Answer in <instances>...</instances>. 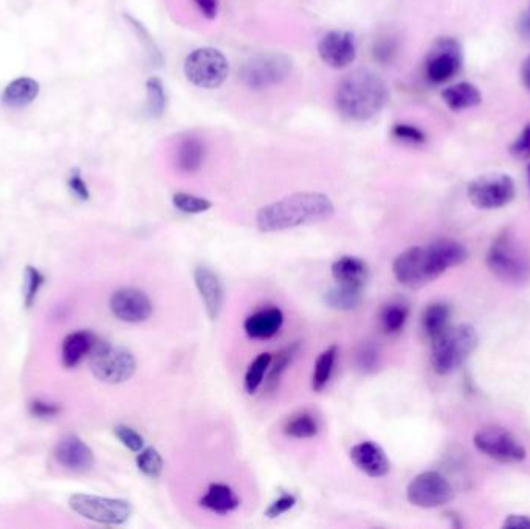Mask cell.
<instances>
[{
    "instance_id": "cell-1",
    "label": "cell",
    "mask_w": 530,
    "mask_h": 529,
    "mask_svg": "<svg viewBox=\"0 0 530 529\" xmlns=\"http://www.w3.org/2000/svg\"><path fill=\"white\" fill-rule=\"evenodd\" d=\"M467 259L468 250L462 242L452 238H441L426 246L410 247L400 253L394 259L393 273L400 284L419 289Z\"/></svg>"
},
{
    "instance_id": "cell-2",
    "label": "cell",
    "mask_w": 530,
    "mask_h": 529,
    "mask_svg": "<svg viewBox=\"0 0 530 529\" xmlns=\"http://www.w3.org/2000/svg\"><path fill=\"white\" fill-rule=\"evenodd\" d=\"M335 207L325 194L305 191L285 196L257 211V230L263 233L290 230L331 219Z\"/></svg>"
},
{
    "instance_id": "cell-3",
    "label": "cell",
    "mask_w": 530,
    "mask_h": 529,
    "mask_svg": "<svg viewBox=\"0 0 530 529\" xmlns=\"http://www.w3.org/2000/svg\"><path fill=\"white\" fill-rule=\"evenodd\" d=\"M389 89L371 70H355L342 79L336 89V109L351 121H368L388 105Z\"/></svg>"
},
{
    "instance_id": "cell-4",
    "label": "cell",
    "mask_w": 530,
    "mask_h": 529,
    "mask_svg": "<svg viewBox=\"0 0 530 529\" xmlns=\"http://www.w3.org/2000/svg\"><path fill=\"white\" fill-rule=\"evenodd\" d=\"M431 367L439 376H450L461 370L476 351L479 334L468 323L450 326L441 336L431 341Z\"/></svg>"
},
{
    "instance_id": "cell-5",
    "label": "cell",
    "mask_w": 530,
    "mask_h": 529,
    "mask_svg": "<svg viewBox=\"0 0 530 529\" xmlns=\"http://www.w3.org/2000/svg\"><path fill=\"white\" fill-rule=\"evenodd\" d=\"M485 264L503 283L525 286L530 281V258L514 233L501 231L488 247Z\"/></svg>"
},
{
    "instance_id": "cell-6",
    "label": "cell",
    "mask_w": 530,
    "mask_h": 529,
    "mask_svg": "<svg viewBox=\"0 0 530 529\" xmlns=\"http://www.w3.org/2000/svg\"><path fill=\"white\" fill-rule=\"evenodd\" d=\"M89 365L95 378L114 385L126 382L137 370V361L129 350L98 339L90 351Z\"/></svg>"
},
{
    "instance_id": "cell-7",
    "label": "cell",
    "mask_w": 530,
    "mask_h": 529,
    "mask_svg": "<svg viewBox=\"0 0 530 529\" xmlns=\"http://www.w3.org/2000/svg\"><path fill=\"white\" fill-rule=\"evenodd\" d=\"M185 76L200 89H217L230 74V64L217 48L202 47L188 55L184 66Z\"/></svg>"
},
{
    "instance_id": "cell-8",
    "label": "cell",
    "mask_w": 530,
    "mask_h": 529,
    "mask_svg": "<svg viewBox=\"0 0 530 529\" xmlns=\"http://www.w3.org/2000/svg\"><path fill=\"white\" fill-rule=\"evenodd\" d=\"M473 445L483 455L501 464H518L527 456L525 445L501 425H484L473 436Z\"/></svg>"
},
{
    "instance_id": "cell-9",
    "label": "cell",
    "mask_w": 530,
    "mask_h": 529,
    "mask_svg": "<svg viewBox=\"0 0 530 529\" xmlns=\"http://www.w3.org/2000/svg\"><path fill=\"white\" fill-rule=\"evenodd\" d=\"M467 196L478 210H499L515 199L516 187L507 174H484L468 184Z\"/></svg>"
},
{
    "instance_id": "cell-10",
    "label": "cell",
    "mask_w": 530,
    "mask_h": 529,
    "mask_svg": "<svg viewBox=\"0 0 530 529\" xmlns=\"http://www.w3.org/2000/svg\"><path fill=\"white\" fill-rule=\"evenodd\" d=\"M292 72V59L283 53H259L242 67V81L253 90L281 85Z\"/></svg>"
},
{
    "instance_id": "cell-11",
    "label": "cell",
    "mask_w": 530,
    "mask_h": 529,
    "mask_svg": "<svg viewBox=\"0 0 530 529\" xmlns=\"http://www.w3.org/2000/svg\"><path fill=\"white\" fill-rule=\"evenodd\" d=\"M70 509L95 524H123L131 517V504L121 498L98 497L75 493L69 500Z\"/></svg>"
},
{
    "instance_id": "cell-12",
    "label": "cell",
    "mask_w": 530,
    "mask_h": 529,
    "mask_svg": "<svg viewBox=\"0 0 530 529\" xmlns=\"http://www.w3.org/2000/svg\"><path fill=\"white\" fill-rule=\"evenodd\" d=\"M406 498L413 506L436 509L452 504L455 489L442 473L436 471L422 472L406 487Z\"/></svg>"
},
{
    "instance_id": "cell-13",
    "label": "cell",
    "mask_w": 530,
    "mask_h": 529,
    "mask_svg": "<svg viewBox=\"0 0 530 529\" xmlns=\"http://www.w3.org/2000/svg\"><path fill=\"white\" fill-rule=\"evenodd\" d=\"M461 44L453 37H439L425 59V76L431 85H444L461 72Z\"/></svg>"
},
{
    "instance_id": "cell-14",
    "label": "cell",
    "mask_w": 530,
    "mask_h": 529,
    "mask_svg": "<svg viewBox=\"0 0 530 529\" xmlns=\"http://www.w3.org/2000/svg\"><path fill=\"white\" fill-rule=\"evenodd\" d=\"M112 314L125 323H143L153 315L151 299L143 290L135 288H123L112 294L109 301Z\"/></svg>"
},
{
    "instance_id": "cell-15",
    "label": "cell",
    "mask_w": 530,
    "mask_h": 529,
    "mask_svg": "<svg viewBox=\"0 0 530 529\" xmlns=\"http://www.w3.org/2000/svg\"><path fill=\"white\" fill-rule=\"evenodd\" d=\"M318 55L321 61L327 64L329 67L336 68V70L346 68L355 61V56H357L355 39L349 32L335 30V32L327 33L318 44Z\"/></svg>"
},
{
    "instance_id": "cell-16",
    "label": "cell",
    "mask_w": 530,
    "mask_h": 529,
    "mask_svg": "<svg viewBox=\"0 0 530 529\" xmlns=\"http://www.w3.org/2000/svg\"><path fill=\"white\" fill-rule=\"evenodd\" d=\"M55 456L61 466L67 471L85 473L89 472L95 464L94 452L78 435L69 433L63 436L56 444Z\"/></svg>"
},
{
    "instance_id": "cell-17",
    "label": "cell",
    "mask_w": 530,
    "mask_h": 529,
    "mask_svg": "<svg viewBox=\"0 0 530 529\" xmlns=\"http://www.w3.org/2000/svg\"><path fill=\"white\" fill-rule=\"evenodd\" d=\"M195 283L205 306L206 314L215 321L221 315L224 306V286L221 278L213 269L197 266L195 269Z\"/></svg>"
},
{
    "instance_id": "cell-18",
    "label": "cell",
    "mask_w": 530,
    "mask_h": 529,
    "mask_svg": "<svg viewBox=\"0 0 530 529\" xmlns=\"http://www.w3.org/2000/svg\"><path fill=\"white\" fill-rule=\"evenodd\" d=\"M352 463L368 477L382 478L391 471V463L384 449L373 441H363L351 449Z\"/></svg>"
},
{
    "instance_id": "cell-19",
    "label": "cell",
    "mask_w": 530,
    "mask_h": 529,
    "mask_svg": "<svg viewBox=\"0 0 530 529\" xmlns=\"http://www.w3.org/2000/svg\"><path fill=\"white\" fill-rule=\"evenodd\" d=\"M41 86L30 76H19L5 86L0 95V103L8 109H24L36 101Z\"/></svg>"
},
{
    "instance_id": "cell-20",
    "label": "cell",
    "mask_w": 530,
    "mask_h": 529,
    "mask_svg": "<svg viewBox=\"0 0 530 529\" xmlns=\"http://www.w3.org/2000/svg\"><path fill=\"white\" fill-rule=\"evenodd\" d=\"M283 325V310L278 308H268V310H259L256 314L250 315L244 323V330L250 339L267 341L276 336Z\"/></svg>"
},
{
    "instance_id": "cell-21",
    "label": "cell",
    "mask_w": 530,
    "mask_h": 529,
    "mask_svg": "<svg viewBox=\"0 0 530 529\" xmlns=\"http://www.w3.org/2000/svg\"><path fill=\"white\" fill-rule=\"evenodd\" d=\"M95 341H96V337L89 331H78L65 337L63 341V350H61L64 367H78L85 357H89Z\"/></svg>"
},
{
    "instance_id": "cell-22",
    "label": "cell",
    "mask_w": 530,
    "mask_h": 529,
    "mask_svg": "<svg viewBox=\"0 0 530 529\" xmlns=\"http://www.w3.org/2000/svg\"><path fill=\"white\" fill-rule=\"evenodd\" d=\"M442 100L448 109L453 112L472 109L483 103V94L476 86L472 83H457L442 90Z\"/></svg>"
},
{
    "instance_id": "cell-23",
    "label": "cell",
    "mask_w": 530,
    "mask_h": 529,
    "mask_svg": "<svg viewBox=\"0 0 530 529\" xmlns=\"http://www.w3.org/2000/svg\"><path fill=\"white\" fill-rule=\"evenodd\" d=\"M241 504V500L237 497L236 493L226 484L222 483H213L208 487L205 495L200 498V506L208 509L211 513L226 515V514L236 511Z\"/></svg>"
},
{
    "instance_id": "cell-24",
    "label": "cell",
    "mask_w": 530,
    "mask_h": 529,
    "mask_svg": "<svg viewBox=\"0 0 530 529\" xmlns=\"http://www.w3.org/2000/svg\"><path fill=\"white\" fill-rule=\"evenodd\" d=\"M422 332L428 341H435L436 337L441 336L444 331L448 330L452 326V308L450 304L444 303V301H436L426 306L422 320Z\"/></svg>"
},
{
    "instance_id": "cell-25",
    "label": "cell",
    "mask_w": 530,
    "mask_h": 529,
    "mask_svg": "<svg viewBox=\"0 0 530 529\" xmlns=\"http://www.w3.org/2000/svg\"><path fill=\"white\" fill-rule=\"evenodd\" d=\"M332 277L335 280V283L365 288L368 280V266L357 257L338 258L332 264Z\"/></svg>"
},
{
    "instance_id": "cell-26",
    "label": "cell",
    "mask_w": 530,
    "mask_h": 529,
    "mask_svg": "<svg viewBox=\"0 0 530 529\" xmlns=\"http://www.w3.org/2000/svg\"><path fill=\"white\" fill-rule=\"evenodd\" d=\"M365 300V288L351 286V284H338L329 289L325 294V301L331 310H357Z\"/></svg>"
},
{
    "instance_id": "cell-27",
    "label": "cell",
    "mask_w": 530,
    "mask_h": 529,
    "mask_svg": "<svg viewBox=\"0 0 530 529\" xmlns=\"http://www.w3.org/2000/svg\"><path fill=\"white\" fill-rule=\"evenodd\" d=\"M205 162V145L195 137H188L180 143L177 151V168L180 173L195 174Z\"/></svg>"
},
{
    "instance_id": "cell-28",
    "label": "cell",
    "mask_w": 530,
    "mask_h": 529,
    "mask_svg": "<svg viewBox=\"0 0 530 529\" xmlns=\"http://www.w3.org/2000/svg\"><path fill=\"white\" fill-rule=\"evenodd\" d=\"M300 350V343L295 341L292 345L284 348L276 356L272 359V363L268 367L267 379H265V392L267 393H274L275 390L278 388L281 379H283L284 372L287 371V368L292 365L296 352Z\"/></svg>"
},
{
    "instance_id": "cell-29",
    "label": "cell",
    "mask_w": 530,
    "mask_h": 529,
    "mask_svg": "<svg viewBox=\"0 0 530 529\" xmlns=\"http://www.w3.org/2000/svg\"><path fill=\"white\" fill-rule=\"evenodd\" d=\"M408 319H410V306L402 301H393V303L385 304L380 310V328L384 330L385 334L394 336L404 330Z\"/></svg>"
},
{
    "instance_id": "cell-30",
    "label": "cell",
    "mask_w": 530,
    "mask_h": 529,
    "mask_svg": "<svg viewBox=\"0 0 530 529\" xmlns=\"http://www.w3.org/2000/svg\"><path fill=\"white\" fill-rule=\"evenodd\" d=\"M318 430H320L318 420H316L315 414H312L310 412H300V413L294 414L284 424V433L290 438H295V440L315 438L318 435Z\"/></svg>"
},
{
    "instance_id": "cell-31",
    "label": "cell",
    "mask_w": 530,
    "mask_h": 529,
    "mask_svg": "<svg viewBox=\"0 0 530 529\" xmlns=\"http://www.w3.org/2000/svg\"><path fill=\"white\" fill-rule=\"evenodd\" d=\"M168 107V95L162 79L153 76L146 81V112L151 118H162Z\"/></svg>"
},
{
    "instance_id": "cell-32",
    "label": "cell",
    "mask_w": 530,
    "mask_h": 529,
    "mask_svg": "<svg viewBox=\"0 0 530 529\" xmlns=\"http://www.w3.org/2000/svg\"><path fill=\"white\" fill-rule=\"evenodd\" d=\"M336 356H338V346L332 345L325 351L321 352V356L318 357L315 370H314V376H312V388L316 393L323 392L327 382H329L332 371H334V365H335Z\"/></svg>"
},
{
    "instance_id": "cell-33",
    "label": "cell",
    "mask_w": 530,
    "mask_h": 529,
    "mask_svg": "<svg viewBox=\"0 0 530 529\" xmlns=\"http://www.w3.org/2000/svg\"><path fill=\"white\" fill-rule=\"evenodd\" d=\"M125 21L127 22V25L131 26L132 32L135 33V36L138 37V41L142 44L143 50L146 53L147 59L157 66V67H162L163 64V55L160 52V48L157 47V44L154 41L151 33L147 32L146 26L143 25L142 22L135 19V17L131 16L125 13Z\"/></svg>"
},
{
    "instance_id": "cell-34",
    "label": "cell",
    "mask_w": 530,
    "mask_h": 529,
    "mask_svg": "<svg viewBox=\"0 0 530 529\" xmlns=\"http://www.w3.org/2000/svg\"><path fill=\"white\" fill-rule=\"evenodd\" d=\"M272 359H274V354L263 352V354H259L250 363V367H248L247 372H245V379H244V385H245V390H247L248 394L256 393L259 387L263 385L264 378L267 374Z\"/></svg>"
},
{
    "instance_id": "cell-35",
    "label": "cell",
    "mask_w": 530,
    "mask_h": 529,
    "mask_svg": "<svg viewBox=\"0 0 530 529\" xmlns=\"http://www.w3.org/2000/svg\"><path fill=\"white\" fill-rule=\"evenodd\" d=\"M44 283H45L44 273L39 272L33 266H26L25 272H24V284H22V297H24V304H25L26 310L33 308V304L36 301L37 294H39Z\"/></svg>"
},
{
    "instance_id": "cell-36",
    "label": "cell",
    "mask_w": 530,
    "mask_h": 529,
    "mask_svg": "<svg viewBox=\"0 0 530 529\" xmlns=\"http://www.w3.org/2000/svg\"><path fill=\"white\" fill-rule=\"evenodd\" d=\"M137 467L138 471L142 472L143 475H146L147 478L155 480V478L160 477L163 471V458L160 452L154 447L142 449L138 452Z\"/></svg>"
},
{
    "instance_id": "cell-37",
    "label": "cell",
    "mask_w": 530,
    "mask_h": 529,
    "mask_svg": "<svg viewBox=\"0 0 530 529\" xmlns=\"http://www.w3.org/2000/svg\"><path fill=\"white\" fill-rule=\"evenodd\" d=\"M173 204L177 210L182 211V213H186V215L205 213V211L210 210L211 207H213L210 200L188 193L174 194Z\"/></svg>"
},
{
    "instance_id": "cell-38",
    "label": "cell",
    "mask_w": 530,
    "mask_h": 529,
    "mask_svg": "<svg viewBox=\"0 0 530 529\" xmlns=\"http://www.w3.org/2000/svg\"><path fill=\"white\" fill-rule=\"evenodd\" d=\"M116 438L120 440L121 444L131 452H140L145 447V440L138 433L137 430L131 429L127 425H116L114 429Z\"/></svg>"
},
{
    "instance_id": "cell-39",
    "label": "cell",
    "mask_w": 530,
    "mask_h": 529,
    "mask_svg": "<svg viewBox=\"0 0 530 529\" xmlns=\"http://www.w3.org/2000/svg\"><path fill=\"white\" fill-rule=\"evenodd\" d=\"M378 363H380V356H378L377 348L373 343L362 345L357 352L358 368L365 372H374L377 371Z\"/></svg>"
},
{
    "instance_id": "cell-40",
    "label": "cell",
    "mask_w": 530,
    "mask_h": 529,
    "mask_svg": "<svg viewBox=\"0 0 530 529\" xmlns=\"http://www.w3.org/2000/svg\"><path fill=\"white\" fill-rule=\"evenodd\" d=\"M393 136L400 142L410 143V145H422L426 142L425 134L413 125H395L393 127Z\"/></svg>"
},
{
    "instance_id": "cell-41",
    "label": "cell",
    "mask_w": 530,
    "mask_h": 529,
    "mask_svg": "<svg viewBox=\"0 0 530 529\" xmlns=\"http://www.w3.org/2000/svg\"><path fill=\"white\" fill-rule=\"evenodd\" d=\"M509 152L512 158L516 160H529L530 158V123L525 125V129L521 131L520 136L516 137L512 145H510Z\"/></svg>"
},
{
    "instance_id": "cell-42",
    "label": "cell",
    "mask_w": 530,
    "mask_h": 529,
    "mask_svg": "<svg viewBox=\"0 0 530 529\" xmlns=\"http://www.w3.org/2000/svg\"><path fill=\"white\" fill-rule=\"evenodd\" d=\"M67 185H69V189L75 198H78L79 200H85V202L90 199L89 187H87L85 178H83L81 169L74 168L70 171Z\"/></svg>"
},
{
    "instance_id": "cell-43",
    "label": "cell",
    "mask_w": 530,
    "mask_h": 529,
    "mask_svg": "<svg viewBox=\"0 0 530 529\" xmlns=\"http://www.w3.org/2000/svg\"><path fill=\"white\" fill-rule=\"evenodd\" d=\"M295 504H296V497L295 495H292V493H283L281 497L276 498L274 504L265 509V517H268V519H276V517L283 515V514L287 513L290 509H294Z\"/></svg>"
},
{
    "instance_id": "cell-44",
    "label": "cell",
    "mask_w": 530,
    "mask_h": 529,
    "mask_svg": "<svg viewBox=\"0 0 530 529\" xmlns=\"http://www.w3.org/2000/svg\"><path fill=\"white\" fill-rule=\"evenodd\" d=\"M30 412H32L33 416H37V418H53L59 413V407L55 403L44 402V401H33L30 403Z\"/></svg>"
},
{
    "instance_id": "cell-45",
    "label": "cell",
    "mask_w": 530,
    "mask_h": 529,
    "mask_svg": "<svg viewBox=\"0 0 530 529\" xmlns=\"http://www.w3.org/2000/svg\"><path fill=\"white\" fill-rule=\"evenodd\" d=\"M505 529H530V515L525 514H510L503 522Z\"/></svg>"
},
{
    "instance_id": "cell-46",
    "label": "cell",
    "mask_w": 530,
    "mask_h": 529,
    "mask_svg": "<svg viewBox=\"0 0 530 529\" xmlns=\"http://www.w3.org/2000/svg\"><path fill=\"white\" fill-rule=\"evenodd\" d=\"M375 58L382 63H388L393 58L394 53H395V44L393 41H384V43L375 46Z\"/></svg>"
},
{
    "instance_id": "cell-47",
    "label": "cell",
    "mask_w": 530,
    "mask_h": 529,
    "mask_svg": "<svg viewBox=\"0 0 530 529\" xmlns=\"http://www.w3.org/2000/svg\"><path fill=\"white\" fill-rule=\"evenodd\" d=\"M195 4L206 19L217 16V0H195Z\"/></svg>"
},
{
    "instance_id": "cell-48",
    "label": "cell",
    "mask_w": 530,
    "mask_h": 529,
    "mask_svg": "<svg viewBox=\"0 0 530 529\" xmlns=\"http://www.w3.org/2000/svg\"><path fill=\"white\" fill-rule=\"evenodd\" d=\"M518 33L523 39L530 41V11L521 15L520 21H518Z\"/></svg>"
},
{
    "instance_id": "cell-49",
    "label": "cell",
    "mask_w": 530,
    "mask_h": 529,
    "mask_svg": "<svg viewBox=\"0 0 530 529\" xmlns=\"http://www.w3.org/2000/svg\"><path fill=\"white\" fill-rule=\"evenodd\" d=\"M521 78H523V85H525L527 92H530V55L525 58L521 67Z\"/></svg>"
},
{
    "instance_id": "cell-50",
    "label": "cell",
    "mask_w": 530,
    "mask_h": 529,
    "mask_svg": "<svg viewBox=\"0 0 530 529\" xmlns=\"http://www.w3.org/2000/svg\"><path fill=\"white\" fill-rule=\"evenodd\" d=\"M529 178H530V165H529Z\"/></svg>"
}]
</instances>
